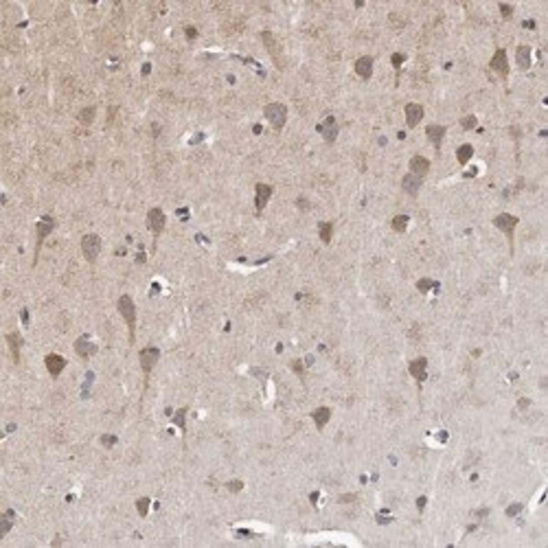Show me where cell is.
Wrapping results in <instances>:
<instances>
[{"label":"cell","mask_w":548,"mask_h":548,"mask_svg":"<svg viewBox=\"0 0 548 548\" xmlns=\"http://www.w3.org/2000/svg\"><path fill=\"white\" fill-rule=\"evenodd\" d=\"M119 314L123 316V320L128 322V329H130V342L134 345L136 340V305L128 294L119 298Z\"/></svg>","instance_id":"obj_1"},{"label":"cell","mask_w":548,"mask_h":548,"mask_svg":"<svg viewBox=\"0 0 548 548\" xmlns=\"http://www.w3.org/2000/svg\"><path fill=\"white\" fill-rule=\"evenodd\" d=\"M53 228H55V217H53V215H44V217H40L38 226H35V233H38V239H35V257H33V263L38 261L42 244H44V239H46V237H49V235L53 233Z\"/></svg>","instance_id":"obj_2"},{"label":"cell","mask_w":548,"mask_h":548,"mask_svg":"<svg viewBox=\"0 0 548 548\" xmlns=\"http://www.w3.org/2000/svg\"><path fill=\"white\" fill-rule=\"evenodd\" d=\"M493 226L507 235L511 252H513V233H515V226H517V217H515V215H509V213H500V215L493 217Z\"/></svg>","instance_id":"obj_3"},{"label":"cell","mask_w":548,"mask_h":548,"mask_svg":"<svg viewBox=\"0 0 548 548\" xmlns=\"http://www.w3.org/2000/svg\"><path fill=\"white\" fill-rule=\"evenodd\" d=\"M263 114H266L268 123L272 125L274 130H281L283 125H285V121H287V107L283 105V103H268L266 110H263Z\"/></svg>","instance_id":"obj_4"},{"label":"cell","mask_w":548,"mask_h":548,"mask_svg":"<svg viewBox=\"0 0 548 548\" xmlns=\"http://www.w3.org/2000/svg\"><path fill=\"white\" fill-rule=\"evenodd\" d=\"M81 252H83V257H86L88 263L97 261V257L101 252V237L99 235H92V233L86 235V237L81 239Z\"/></svg>","instance_id":"obj_5"},{"label":"cell","mask_w":548,"mask_h":548,"mask_svg":"<svg viewBox=\"0 0 548 548\" xmlns=\"http://www.w3.org/2000/svg\"><path fill=\"white\" fill-rule=\"evenodd\" d=\"M158 358H160V351L156 347H145L141 351V355H138V360H141V369H143V373H145V382L149 379V375H152Z\"/></svg>","instance_id":"obj_6"},{"label":"cell","mask_w":548,"mask_h":548,"mask_svg":"<svg viewBox=\"0 0 548 548\" xmlns=\"http://www.w3.org/2000/svg\"><path fill=\"white\" fill-rule=\"evenodd\" d=\"M165 224H167V217H165V213H162V208H152L147 213V226H149V231L154 233L156 239H158V235L162 233Z\"/></svg>","instance_id":"obj_7"},{"label":"cell","mask_w":548,"mask_h":548,"mask_svg":"<svg viewBox=\"0 0 548 548\" xmlns=\"http://www.w3.org/2000/svg\"><path fill=\"white\" fill-rule=\"evenodd\" d=\"M261 40H263V44H266V49H268V53H270V57L274 59V64L279 66H283V62H281V44H279V40L274 38L272 33L270 31H263L261 33Z\"/></svg>","instance_id":"obj_8"},{"label":"cell","mask_w":548,"mask_h":548,"mask_svg":"<svg viewBox=\"0 0 548 548\" xmlns=\"http://www.w3.org/2000/svg\"><path fill=\"white\" fill-rule=\"evenodd\" d=\"M491 70H496L502 79L509 77V59H507V51L504 49H498L496 55L491 57Z\"/></svg>","instance_id":"obj_9"},{"label":"cell","mask_w":548,"mask_h":548,"mask_svg":"<svg viewBox=\"0 0 548 548\" xmlns=\"http://www.w3.org/2000/svg\"><path fill=\"white\" fill-rule=\"evenodd\" d=\"M318 132H320L327 143H334L336 138H338V121H336L334 117H327L320 125H318Z\"/></svg>","instance_id":"obj_10"},{"label":"cell","mask_w":548,"mask_h":548,"mask_svg":"<svg viewBox=\"0 0 548 548\" xmlns=\"http://www.w3.org/2000/svg\"><path fill=\"white\" fill-rule=\"evenodd\" d=\"M406 125L408 128H417V125L421 123V119H423V105H419V103H408L406 105Z\"/></svg>","instance_id":"obj_11"},{"label":"cell","mask_w":548,"mask_h":548,"mask_svg":"<svg viewBox=\"0 0 548 548\" xmlns=\"http://www.w3.org/2000/svg\"><path fill=\"white\" fill-rule=\"evenodd\" d=\"M75 351H77V355H79V358L88 360L90 355H94V353H97V345H94V342L90 340L88 336H81V338L75 342Z\"/></svg>","instance_id":"obj_12"},{"label":"cell","mask_w":548,"mask_h":548,"mask_svg":"<svg viewBox=\"0 0 548 548\" xmlns=\"http://www.w3.org/2000/svg\"><path fill=\"white\" fill-rule=\"evenodd\" d=\"M255 191H257L255 206H257L259 213H261V210L268 206L270 197H272V186H270V184H257V186H255Z\"/></svg>","instance_id":"obj_13"},{"label":"cell","mask_w":548,"mask_h":548,"mask_svg":"<svg viewBox=\"0 0 548 548\" xmlns=\"http://www.w3.org/2000/svg\"><path fill=\"white\" fill-rule=\"evenodd\" d=\"M408 371H410V375L417 379V384L425 382V377H427V360H425V358L412 360L410 366H408Z\"/></svg>","instance_id":"obj_14"},{"label":"cell","mask_w":548,"mask_h":548,"mask_svg":"<svg viewBox=\"0 0 548 548\" xmlns=\"http://www.w3.org/2000/svg\"><path fill=\"white\" fill-rule=\"evenodd\" d=\"M427 171H430V160L423 158V156H412V160H410V173L412 176L423 180L427 176Z\"/></svg>","instance_id":"obj_15"},{"label":"cell","mask_w":548,"mask_h":548,"mask_svg":"<svg viewBox=\"0 0 548 548\" xmlns=\"http://www.w3.org/2000/svg\"><path fill=\"white\" fill-rule=\"evenodd\" d=\"M44 364H46V369H49V373H51L53 377H57L59 373L66 369V360L62 358V355H57V353H49V355H46Z\"/></svg>","instance_id":"obj_16"},{"label":"cell","mask_w":548,"mask_h":548,"mask_svg":"<svg viewBox=\"0 0 548 548\" xmlns=\"http://www.w3.org/2000/svg\"><path fill=\"white\" fill-rule=\"evenodd\" d=\"M421 184H423V180L417 178V176H412V173H406V176H403V180H401V189L406 191L408 195H412V197L419 193Z\"/></svg>","instance_id":"obj_17"},{"label":"cell","mask_w":548,"mask_h":548,"mask_svg":"<svg viewBox=\"0 0 548 548\" xmlns=\"http://www.w3.org/2000/svg\"><path fill=\"white\" fill-rule=\"evenodd\" d=\"M445 130L443 125H427L425 128V134H427V138H430L432 141V145H434V149L439 152V149H441V143H443V138H445Z\"/></svg>","instance_id":"obj_18"},{"label":"cell","mask_w":548,"mask_h":548,"mask_svg":"<svg viewBox=\"0 0 548 548\" xmlns=\"http://www.w3.org/2000/svg\"><path fill=\"white\" fill-rule=\"evenodd\" d=\"M355 73L362 77V79H369V77L373 75V57L364 55V57L355 59Z\"/></svg>","instance_id":"obj_19"},{"label":"cell","mask_w":548,"mask_h":548,"mask_svg":"<svg viewBox=\"0 0 548 548\" xmlns=\"http://www.w3.org/2000/svg\"><path fill=\"white\" fill-rule=\"evenodd\" d=\"M311 419L316 421V427H318V430H322V427L329 423V419H331V410H329L327 406H320V408H316V410L311 412Z\"/></svg>","instance_id":"obj_20"},{"label":"cell","mask_w":548,"mask_h":548,"mask_svg":"<svg viewBox=\"0 0 548 548\" xmlns=\"http://www.w3.org/2000/svg\"><path fill=\"white\" fill-rule=\"evenodd\" d=\"M515 59H517V66H520L522 70L531 68V46H517Z\"/></svg>","instance_id":"obj_21"},{"label":"cell","mask_w":548,"mask_h":548,"mask_svg":"<svg viewBox=\"0 0 548 548\" xmlns=\"http://www.w3.org/2000/svg\"><path fill=\"white\" fill-rule=\"evenodd\" d=\"M7 345L11 349V355H14V362H20V347H22V338L20 334H7Z\"/></svg>","instance_id":"obj_22"},{"label":"cell","mask_w":548,"mask_h":548,"mask_svg":"<svg viewBox=\"0 0 548 548\" xmlns=\"http://www.w3.org/2000/svg\"><path fill=\"white\" fill-rule=\"evenodd\" d=\"M472 156H474V147L472 145H461L459 152H456V158H459L461 165H467Z\"/></svg>","instance_id":"obj_23"},{"label":"cell","mask_w":548,"mask_h":548,"mask_svg":"<svg viewBox=\"0 0 548 548\" xmlns=\"http://www.w3.org/2000/svg\"><path fill=\"white\" fill-rule=\"evenodd\" d=\"M318 233H320L322 242L329 244L331 242V233H334V224H329V222H320V224H318Z\"/></svg>","instance_id":"obj_24"},{"label":"cell","mask_w":548,"mask_h":548,"mask_svg":"<svg viewBox=\"0 0 548 548\" xmlns=\"http://www.w3.org/2000/svg\"><path fill=\"white\" fill-rule=\"evenodd\" d=\"M14 511H5V515H3V524H0V528H3V531H0V535H7L9 531H11V524H14Z\"/></svg>","instance_id":"obj_25"},{"label":"cell","mask_w":548,"mask_h":548,"mask_svg":"<svg viewBox=\"0 0 548 548\" xmlns=\"http://www.w3.org/2000/svg\"><path fill=\"white\" fill-rule=\"evenodd\" d=\"M94 107H83V110L79 112V123H83V125H90L94 121Z\"/></svg>","instance_id":"obj_26"},{"label":"cell","mask_w":548,"mask_h":548,"mask_svg":"<svg viewBox=\"0 0 548 548\" xmlns=\"http://www.w3.org/2000/svg\"><path fill=\"white\" fill-rule=\"evenodd\" d=\"M408 222H410V220H408V215H397L390 226H393V231L403 233V231H406V226H408Z\"/></svg>","instance_id":"obj_27"},{"label":"cell","mask_w":548,"mask_h":548,"mask_svg":"<svg viewBox=\"0 0 548 548\" xmlns=\"http://www.w3.org/2000/svg\"><path fill=\"white\" fill-rule=\"evenodd\" d=\"M186 412H189V410H186V408H180V410H178L176 414H173V423H176V425H178L182 432L186 430V421H184V419H186Z\"/></svg>","instance_id":"obj_28"},{"label":"cell","mask_w":548,"mask_h":548,"mask_svg":"<svg viewBox=\"0 0 548 548\" xmlns=\"http://www.w3.org/2000/svg\"><path fill=\"white\" fill-rule=\"evenodd\" d=\"M136 509H138V513L141 515H147V509H149V500L147 498H141L136 502Z\"/></svg>","instance_id":"obj_29"},{"label":"cell","mask_w":548,"mask_h":548,"mask_svg":"<svg viewBox=\"0 0 548 548\" xmlns=\"http://www.w3.org/2000/svg\"><path fill=\"white\" fill-rule=\"evenodd\" d=\"M476 123H478V121H476V117H465V119H463V121H461L463 130H474V128H476Z\"/></svg>","instance_id":"obj_30"},{"label":"cell","mask_w":548,"mask_h":548,"mask_svg":"<svg viewBox=\"0 0 548 548\" xmlns=\"http://www.w3.org/2000/svg\"><path fill=\"white\" fill-rule=\"evenodd\" d=\"M226 487H228V489H231L233 493H239V491L244 489V483H242V480H231V483H228Z\"/></svg>","instance_id":"obj_31"},{"label":"cell","mask_w":548,"mask_h":548,"mask_svg":"<svg viewBox=\"0 0 548 548\" xmlns=\"http://www.w3.org/2000/svg\"><path fill=\"white\" fill-rule=\"evenodd\" d=\"M432 285H434V283H432L430 279H421V281L417 283V287H419V292H427V290H430V287H432Z\"/></svg>","instance_id":"obj_32"},{"label":"cell","mask_w":548,"mask_h":548,"mask_svg":"<svg viewBox=\"0 0 548 548\" xmlns=\"http://www.w3.org/2000/svg\"><path fill=\"white\" fill-rule=\"evenodd\" d=\"M101 443H103L105 448H112V445L117 443V436H112V434H105V436H101Z\"/></svg>","instance_id":"obj_33"},{"label":"cell","mask_w":548,"mask_h":548,"mask_svg":"<svg viewBox=\"0 0 548 548\" xmlns=\"http://www.w3.org/2000/svg\"><path fill=\"white\" fill-rule=\"evenodd\" d=\"M292 369L296 371V375L305 377V371H303V364H300V360H294V362H292Z\"/></svg>","instance_id":"obj_34"},{"label":"cell","mask_w":548,"mask_h":548,"mask_svg":"<svg viewBox=\"0 0 548 548\" xmlns=\"http://www.w3.org/2000/svg\"><path fill=\"white\" fill-rule=\"evenodd\" d=\"M520 511H522V504H511V507L507 509V515H509V517H513V515L520 513Z\"/></svg>","instance_id":"obj_35"},{"label":"cell","mask_w":548,"mask_h":548,"mask_svg":"<svg viewBox=\"0 0 548 548\" xmlns=\"http://www.w3.org/2000/svg\"><path fill=\"white\" fill-rule=\"evenodd\" d=\"M500 11H502L504 18H511V14H513V7H509V5H500Z\"/></svg>","instance_id":"obj_36"},{"label":"cell","mask_w":548,"mask_h":548,"mask_svg":"<svg viewBox=\"0 0 548 548\" xmlns=\"http://www.w3.org/2000/svg\"><path fill=\"white\" fill-rule=\"evenodd\" d=\"M338 502H355V496H353V493H347V496H342Z\"/></svg>","instance_id":"obj_37"},{"label":"cell","mask_w":548,"mask_h":548,"mask_svg":"<svg viewBox=\"0 0 548 548\" xmlns=\"http://www.w3.org/2000/svg\"><path fill=\"white\" fill-rule=\"evenodd\" d=\"M195 35H197V31H195L193 27H186V38H189V40H193Z\"/></svg>","instance_id":"obj_38"},{"label":"cell","mask_w":548,"mask_h":548,"mask_svg":"<svg viewBox=\"0 0 548 548\" xmlns=\"http://www.w3.org/2000/svg\"><path fill=\"white\" fill-rule=\"evenodd\" d=\"M401 62H403V55H399V53H397V55L393 57V64L397 66V68H399V64H401Z\"/></svg>","instance_id":"obj_39"},{"label":"cell","mask_w":548,"mask_h":548,"mask_svg":"<svg viewBox=\"0 0 548 548\" xmlns=\"http://www.w3.org/2000/svg\"><path fill=\"white\" fill-rule=\"evenodd\" d=\"M528 403H531V401H528V399H520V408H522V410H524V408H528Z\"/></svg>","instance_id":"obj_40"},{"label":"cell","mask_w":548,"mask_h":548,"mask_svg":"<svg viewBox=\"0 0 548 548\" xmlns=\"http://www.w3.org/2000/svg\"><path fill=\"white\" fill-rule=\"evenodd\" d=\"M417 507H419V509L425 507V498H419V500H417Z\"/></svg>","instance_id":"obj_41"}]
</instances>
